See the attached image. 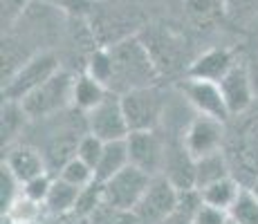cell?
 I'll use <instances>...</instances> for the list:
<instances>
[{
  "instance_id": "cell-1",
  "label": "cell",
  "mask_w": 258,
  "mask_h": 224,
  "mask_svg": "<svg viewBox=\"0 0 258 224\" xmlns=\"http://www.w3.org/2000/svg\"><path fill=\"white\" fill-rule=\"evenodd\" d=\"M108 52L112 58V81L110 92L126 94L133 90L155 88L160 79V69L155 65L151 49L140 36H126L121 41L108 45Z\"/></svg>"
},
{
  "instance_id": "cell-2",
  "label": "cell",
  "mask_w": 258,
  "mask_h": 224,
  "mask_svg": "<svg viewBox=\"0 0 258 224\" xmlns=\"http://www.w3.org/2000/svg\"><path fill=\"white\" fill-rule=\"evenodd\" d=\"M231 119H238L231 130L227 128L225 141V155L229 159L231 175L240 184L254 186L258 179V106Z\"/></svg>"
},
{
  "instance_id": "cell-3",
  "label": "cell",
  "mask_w": 258,
  "mask_h": 224,
  "mask_svg": "<svg viewBox=\"0 0 258 224\" xmlns=\"http://www.w3.org/2000/svg\"><path fill=\"white\" fill-rule=\"evenodd\" d=\"M58 58L54 52H36L25 61L3 81V101L21 103L27 94L41 88L45 81L58 72Z\"/></svg>"
},
{
  "instance_id": "cell-4",
  "label": "cell",
  "mask_w": 258,
  "mask_h": 224,
  "mask_svg": "<svg viewBox=\"0 0 258 224\" xmlns=\"http://www.w3.org/2000/svg\"><path fill=\"white\" fill-rule=\"evenodd\" d=\"M74 81H77V77L58 69L49 81H45L41 88H36L21 101L25 114L29 119H45L63 112L68 106H72Z\"/></svg>"
},
{
  "instance_id": "cell-5",
  "label": "cell",
  "mask_w": 258,
  "mask_h": 224,
  "mask_svg": "<svg viewBox=\"0 0 258 224\" xmlns=\"http://www.w3.org/2000/svg\"><path fill=\"white\" fill-rule=\"evenodd\" d=\"M121 108L131 132L155 130L164 117V99L157 88H142L121 94Z\"/></svg>"
},
{
  "instance_id": "cell-6",
  "label": "cell",
  "mask_w": 258,
  "mask_h": 224,
  "mask_svg": "<svg viewBox=\"0 0 258 224\" xmlns=\"http://www.w3.org/2000/svg\"><path fill=\"white\" fill-rule=\"evenodd\" d=\"M151 182L153 177L148 173L128 164L123 171L103 182V202L115 208H121V211H135Z\"/></svg>"
},
{
  "instance_id": "cell-7",
  "label": "cell",
  "mask_w": 258,
  "mask_h": 224,
  "mask_svg": "<svg viewBox=\"0 0 258 224\" xmlns=\"http://www.w3.org/2000/svg\"><path fill=\"white\" fill-rule=\"evenodd\" d=\"M177 200H180V191L171 184V179L157 175L153 177L151 186L146 188L133 213L140 224H164L175 213Z\"/></svg>"
},
{
  "instance_id": "cell-8",
  "label": "cell",
  "mask_w": 258,
  "mask_h": 224,
  "mask_svg": "<svg viewBox=\"0 0 258 224\" xmlns=\"http://www.w3.org/2000/svg\"><path fill=\"white\" fill-rule=\"evenodd\" d=\"M86 128L88 132L99 137L101 141H121L131 134L128 128L126 114L121 108V97L115 92H110L97 108H92L86 114Z\"/></svg>"
},
{
  "instance_id": "cell-9",
  "label": "cell",
  "mask_w": 258,
  "mask_h": 224,
  "mask_svg": "<svg viewBox=\"0 0 258 224\" xmlns=\"http://www.w3.org/2000/svg\"><path fill=\"white\" fill-rule=\"evenodd\" d=\"M225 141H227L225 121L202 117V114H198L188 123L184 130V137H182V146L186 148V153L193 159H200V157L225 151Z\"/></svg>"
},
{
  "instance_id": "cell-10",
  "label": "cell",
  "mask_w": 258,
  "mask_h": 224,
  "mask_svg": "<svg viewBox=\"0 0 258 224\" xmlns=\"http://www.w3.org/2000/svg\"><path fill=\"white\" fill-rule=\"evenodd\" d=\"M126 143H128V155H131L133 166L148 173L151 177H157L164 173L168 148L155 130L131 132L126 137Z\"/></svg>"
},
{
  "instance_id": "cell-11",
  "label": "cell",
  "mask_w": 258,
  "mask_h": 224,
  "mask_svg": "<svg viewBox=\"0 0 258 224\" xmlns=\"http://www.w3.org/2000/svg\"><path fill=\"white\" fill-rule=\"evenodd\" d=\"M180 92L184 94L188 106L198 114H202V117H211V119H218V121H225V123L231 119L218 83L186 77L184 81L180 83Z\"/></svg>"
},
{
  "instance_id": "cell-12",
  "label": "cell",
  "mask_w": 258,
  "mask_h": 224,
  "mask_svg": "<svg viewBox=\"0 0 258 224\" xmlns=\"http://www.w3.org/2000/svg\"><path fill=\"white\" fill-rule=\"evenodd\" d=\"M218 86H220L222 99H225V106L231 117H240L256 106L254 77H251V69L242 63H236Z\"/></svg>"
},
{
  "instance_id": "cell-13",
  "label": "cell",
  "mask_w": 258,
  "mask_h": 224,
  "mask_svg": "<svg viewBox=\"0 0 258 224\" xmlns=\"http://www.w3.org/2000/svg\"><path fill=\"white\" fill-rule=\"evenodd\" d=\"M3 164L21 179L23 184L38 177V175H43V173H49L43 153L38 151V148L29 146V143H14V146H7Z\"/></svg>"
},
{
  "instance_id": "cell-14",
  "label": "cell",
  "mask_w": 258,
  "mask_h": 224,
  "mask_svg": "<svg viewBox=\"0 0 258 224\" xmlns=\"http://www.w3.org/2000/svg\"><path fill=\"white\" fill-rule=\"evenodd\" d=\"M236 65V58L231 49L225 47H213L207 49L205 54L196 58L188 65V74L191 79H202V81H211V83H220L227 74L231 72V67Z\"/></svg>"
},
{
  "instance_id": "cell-15",
  "label": "cell",
  "mask_w": 258,
  "mask_h": 224,
  "mask_svg": "<svg viewBox=\"0 0 258 224\" xmlns=\"http://www.w3.org/2000/svg\"><path fill=\"white\" fill-rule=\"evenodd\" d=\"M162 175L171 179V184L177 191H191V188H196V159L188 155L182 143L177 148H173V151H168L166 166Z\"/></svg>"
},
{
  "instance_id": "cell-16",
  "label": "cell",
  "mask_w": 258,
  "mask_h": 224,
  "mask_svg": "<svg viewBox=\"0 0 258 224\" xmlns=\"http://www.w3.org/2000/svg\"><path fill=\"white\" fill-rule=\"evenodd\" d=\"M81 137L83 134H79L74 130H63V132H56L52 139H49L45 151H43V157H45L49 173H56L58 175L61 168L77 157V148H79Z\"/></svg>"
},
{
  "instance_id": "cell-17",
  "label": "cell",
  "mask_w": 258,
  "mask_h": 224,
  "mask_svg": "<svg viewBox=\"0 0 258 224\" xmlns=\"http://www.w3.org/2000/svg\"><path fill=\"white\" fill-rule=\"evenodd\" d=\"M128 164H131V155H128L126 139H121V141H108L97 168H94V179L97 182H106L112 175H117L119 171H123Z\"/></svg>"
},
{
  "instance_id": "cell-18",
  "label": "cell",
  "mask_w": 258,
  "mask_h": 224,
  "mask_svg": "<svg viewBox=\"0 0 258 224\" xmlns=\"http://www.w3.org/2000/svg\"><path fill=\"white\" fill-rule=\"evenodd\" d=\"M242 188L245 186H242L234 175H229V177L220 179V182L209 184L207 188H200V195H202V202L205 204L229 213V208L234 206V202L238 200V195H240Z\"/></svg>"
},
{
  "instance_id": "cell-19",
  "label": "cell",
  "mask_w": 258,
  "mask_h": 224,
  "mask_svg": "<svg viewBox=\"0 0 258 224\" xmlns=\"http://www.w3.org/2000/svg\"><path fill=\"white\" fill-rule=\"evenodd\" d=\"M231 175V166L229 159H227L225 151L213 153V155L196 159V188H207L213 182H220V179Z\"/></svg>"
},
{
  "instance_id": "cell-20",
  "label": "cell",
  "mask_w": 258,
  "mask_h": 224,
  "mask_svg": "<svg viewBox=\"0 0 258 224\" xmlns=\"http://www.w3.org/2000/svg\"><path fill=\"white\" fill-rule=\"evenodd\" d=\"M110 94V90L106 86H101L99 81H94L90 74H81L74 81V97H72V106L79 108L83 114H88L92 108H97L103 99Z\"/></svg>"
},
{
  "instance_id": "cell-21",
  "label": "cell",
  "mask_w": 258,
  "mask_h": 224,
  "mask_svg": "<svg viewBox=\"0 0 258 224\" xmlns=\"http://www.w3.org/2000/svg\"><path fill=\"white\" fill-rule=\"evenodd\" d=\"M81 195V188L68 184L66 179L54 177L52 188H49V195L45 200V208L54 215H66V213H74V206L79 202Z\"/></svg>"
},
{
  "instance_id": "cell-22",
  "label": "cell",
  "mask_w": 258,
  "mask_h": 224,
  "mask_svg": "<svg viewBox=\"0 0 258 224\" xmlns=\"http://www.w3.org/2000/svg\"><path fill=\"white\" fill-rule=\"evenodd\" d=\"M229 220L234 224H258V197L251 188H242L234 206L229 208Z\"/></svg>"
},
{
  "instance_id": "cell-23",
  "label": "cell",
  "mask_w": 258,
  "mask_h": 224,
  "mask_svg": "<svg viewBox=\"0 0 258 224\" xmlns=\"http://www.w3.org/2000/svg\"><path fill=\"white\" fill-rule=\"evenodd\" d=\"M21 197H23V182L3 164L0 166V208H3V215H7Z\"/></svg>"
},
{
  "instance_id": "cell-24",
  "label": "cell",
  "mask_w": 258,
  "mask_h": 224,
  "mask_svg": "<svg viewBox=\"0 0 258 224\" xmlns=\"http://www.w3.org/2000/svg\"><path fill=\"white\" fill-rule=\"evenodd\" d=\"M25 119H29L25 114L23 106L18 101H3V146H12V139L16 137V132L21 130Z\"/></svg>"
},
{
  "instance_id": "cell-25",
  "label": "cell",
  "mask_w": 258,
  "mask_h": 224,
  "mask_svg": "<svg viewBox=\"0 0 258 224\" xmlns=\"http://www.w3.org/2000/svg\"><path fill=\"white\" fill-rule=\"evenodd\" d=\"M101 204H103V182L94 179L90 186L81 188L79 202H77V206H74V215L81 217V220H88Z\"/></svg>"
},
{
  "instance_id": "cell-26",
  "label": "cell",
  "mask_w": 258,
  "mask_h": 224,
  "mask_svg": "<svg viewBox=\"0 0 258 224\" xmlns=\"http://www.w3.org/2000/svg\"><path fill=\"white\" fill-rule=\"evenodd\" d=\"M86 74H90L94 81H99L101 86L110 88V81H112V58H110V52H108V47L97 49V52L90 54V58H88Z\"/></svg>"
},
{
  "instance_id": "cell-27",
  "label": "cell",
  "mask_w": 258,
  "mask_h": 224,
  "mask_svg": "<svg viewBox=\"0 0 258 224\" xmlns=\"http://www.w3.org/2000/svg\"><path fill=\"white\" fill-rule=\"evenodd\" d=\"M56 177L66 179L68 184H72V186H79V188H86L90 186V184L94 182V168L88 166L83 159L74 157L72 162H68L66 166L61 168V173H58Z\"/></svg>"
},
{
  "instance_id": "cell-28",
  "label": "cell",
  "mask_w": 258,
  "mask_h": 224,
  "mask_svg": "<svg viewBox=\"0 0 258 224\" xmlns=\"http://www.w3.org/2000/svg\"><path fill=\"white\" fill-rule=\"evenodd\" d=\"M88 222L90 224H140L133 211H121V208H115L106 202L88 217Z\"/></svg>"
},
{
  "instance_id": "cell-29",
  "label": "cell",
  "mask_w": 258,
  "mask_h": 224,
  "mask_svg": "<svg viewBox=\"0 0 258 224\" xmlns=\"http://www.w3.org/2000/svg\"><path fill=\"white\" fill-rule=\"evenodd\" d=\"M52 182H54V177L49 175V173H43V175L29 179V182L23 184V197H27V200L34 202V204H41V206H45V200H47V195H49Z\"/></svg>"
},
{
  "instance_id": "cell-30",
  "label": "cell",
  "mask_w": 258,
  "mask_h": 224,
  "mask_svg": "<svg viewBox=\"0 0 258 224\" xmlns=\"http://www.w3.org/2000/svg\"><path fill=\"white\" fill-rule=\"evenodd\" d=\"M103 148H106V141H101L99 137H94V134L86 132V134L81 137V141H79L77 157L83 159L88 166L97 168L99 159H101V155H103Z\"/></svg>"
},
{
  "instance_id": "cell-31",
  "label": "cell",
  "mask_w": 258,
  "mask_h": 224,
  "mask_svg": "<svg viewBox=\"0 0 258 224\" xmlns=\"http://www.w3.org/2000/svg\"><path fill=\"white\" fill-rule=\"evenodd\" d=\"M32 0H3V29H12L29 9Z\"/></svg>"
},
{
  "instance_id": "cell-32",
  "label": "cell",
  "mask_w": 258,
  "mask_h": 224,
  "mask_svg": "<svg viewBox=\"0 0 258 224\" xmlns=\"http://www.w3.org/2000/svg\"><path fill=\"white\" fill-rule=\"evenodd\" d=\"M225 9L236 21H247V18L258 14V0H222Z\"/></svg>"
},
{
  "instance_id": "cell-33",
  "label": "cell",
  "mask_w": 258,
  "mask_h": 224,
  "mask_svg": "<svg viewBox=\"0 0 258 224\" xmlns=\"http://www.w3.org/2000/svg\"><path fill=\"white\" fill-rule=\"evenodd\" d=\"M41 3L49 5L52 9H58L63 14H70V16H83L92 9L94 0H41Z\"/></svg>"
},
{
  "instance_id": "cell-34",
  "label": "cell",
  "mask_w": 258,
  "mask_h": 224,
  "mask_svg": "<svg viewBox=\"0 0 258 224\" xmlns=\"http://www.w3.org/2000/svg\"><path fill=\"white\" fill-rule=\"evenodd\" d=\"M193 224H229V213L202 202V206L193 217Z\"/></svg>"
},
{
  "instance_id": "cell-35",
  "label": "cell",
  "mask_w": 258,
  "mask_h": 224,
  "mask_svg": "<svg viewBox=\"0 0 258 224\" xmlns=\"http://www.w3.org/2000/svg\"><path fill=\"white\" fill-rule=\"evenodd\" d=\"M251 77H254V86H256V92H258V65H256V72H251Z\"/></svg>"
},
{
  "instance_id": "cell-36",
  "label": "cell",
  "mask_w": 258,
  "mask_h": 224,
  "mask_svg": "<svg viewBox=\"0 0 258 224\" xmlns=\"http://www.w3.org/2000/svg\"><path fill=\"white\" fill-rule=\"evenodd\" d=\"M251 188V191H254L256 193V197H258V179H256V182H254V186H249Z\"/></svg>"
},
{
  "instance_id": "cell-37",
  "label": "cell",
  "mask_w": 258,
  "mask_h": 224,
  "mask_svg": "<svg viewBox=\"0 0 258 224\" xmlns=\"http://www.w3.org/2000/svg\"><path fill=\"white\" fill-rule=\"evenodd\" d=\"M3 224H16V222H14V220H9V217H5V215H3Z\"/></svg>"
},
{
  "instance_id": "cell-38",
  "label": "cell",
  "mask_w": 258,
  "mask_h": 224,
  "mask_svg": "<svg viewBox=\"0 0 258 224\" xmlns=\"http://www.w3.org/2000/svg\"><path fill=\"white\" fill-rule=\"evenodd\" d=\"M229 224H234V222H231V220H229Z\"/></svg>"
},
{
  "instance_id": "cell-39",
  "label": "cell",
  "mask_w": 258,
  "mask_h": 224,
  "mask_svg": "<svg viewBox=\"0 0 258 224\" xmlns=\"http://www.w3.org/2000/svg\"><path fill=\"white\" fill-rule=\"evenodd\" d=\"M94 3H97V0H94Z\"/></svg>"
}]
</instances>
